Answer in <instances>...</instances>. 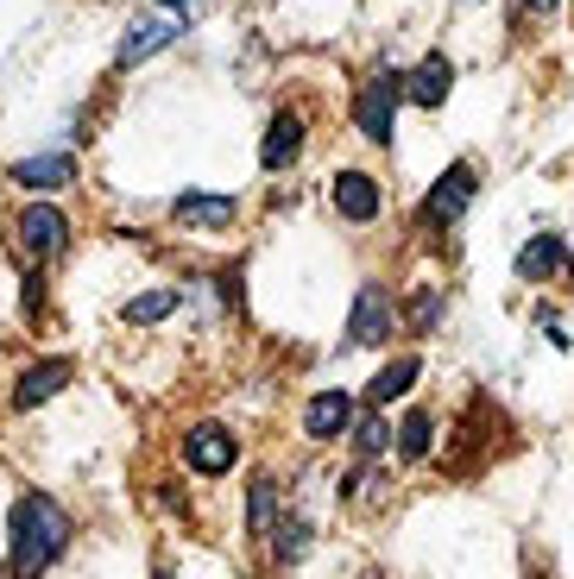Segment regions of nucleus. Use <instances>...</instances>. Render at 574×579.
I'll list each match as a JSON object with an SVG mask.
<instances>
[{
	"label": "nucleus",
	"mask_w": 574,
	"mask_h": 579,
	"mask_svg": "<svg viewBox=\"0 0 574 579\" xmlns=\"http://www.w3.org/2000/svg\"><path fill=\"white\" fill-rule=\"evenodd\" d=\"M164 579H171V573H164Z\"/></svg>",
	"instance_id": "393cba45"
},
{
	"label": "nucleus",
	"mask_w": 574,
	"mask_h": 579,
	"mask_svg": "<svg viewBox=\"0 0 574 579\" xmlns=\"http://www.w3.org/2000/svg\"><path fill=\"white\" fill-rule=\"evenodd\" d=\"M555 271H562V240H555V233H536L531 246L517 252V277H524V284H543Z\"/></svg>",
	"instance_id": "2eb2a0df"
},
{
	"label": "nucleus",
	"mask_w": 574,
	"mask_h": 579,
	"mask_svg": "<svg viewBox=\"0 0 574 579\" xmlns=\"http://www.w3.org/2000/svg\"><path fill=\"white\" fill-rule=\"evenodd\" d=\"M164 13H178V20H197L202 0H164Z\"/></svg>",
	"instance_id": "5701e85b"
},
{
	"label": "nucleus",
	"mask_w": 574,
	"mask_h": 579,
	"mask_svg": "<svg viewBox=\"0 0 574 579\" xmlns=\"http://www.w3.org/2000/svg\"><path fill=\"white\" fill-rule=\"evenodd\" d=\"M20 246L32 252V258H51V252H63V233H70V221H63L51 202H32V209L20 214Z\"/></svg>",
	"instance_id": "20e7f679"
},
{
	"label": "nucleus",
	"mask_w": 574,
	"mask_h": 579,
	"mask_svg": "<svg viewBox=\"0 0 574 579\" xmlns=\"http://www.w3.org/2000/svg\"><path fill=\"white\" fill-rule=\"evenodd\" d=\"M524 7H536V13H550V7H555V0H524Z\"/></svg>",
	"instance_id": "b1692460"
},
{
	"label": "nucleus",
	"mask_w": 574,
	"mask_h": 579,
	"mask_svg": "<svg viewBox=\"0 0 574 579\" xmlns=\"http://www.w3.org/2000/svg\"><path fill=\"white\" fill-rule=\"evenodd\" d=\"M392 322H397L392 296L379 284H366L354 296V315H348V341H354V347H379V341H392Z\"/></svg>",
	"instance_id": "7ed1b4c3"
},
{
	"label": "nucleus",
	"mask_w": 574,
	"mask_h": 579,
	"mask_svg": "<svg viewBox=\"0 0 574 579\" xmlns=\"http://www.w3.org/2000/svg\"><path fill=\"white\" fill-rule=\"evenodd\" d=\"M354 447H360V454H385V423H379V416H366V423L354 428Z\"/></svg>",
	"instance_id": "4be33fe9"
},
{
	"label": "nucleus",
	"mask_w": 574,
	"mask_h": 579,
	"mask_svg": "<svg viewBox=\"0 0 574 579\" xmlns=\"http://www.w3.org/2000/svg\"><path fill=\"white\" fill-rule=\"evenodd\" d=\"M70 541V517L58 498H20L13 504V579H39Z\"/></svg>",
	"instance_id": "f257e3e1"
},
{
	"label": "nucleus",
	"mask_w": 574,
	"mask_h": 579,
	"mask_svg": "<svg viewBox=\"0 0 574 579\" xmlns=\"http://www.w3.org/2000/svg\"><path fill=\"white\" fill-rule=\"evenodd\" d=\"M178 303H183L178 290H145V296H133V303H127L120 315H127L133 328H152V322H164V315L178 309Z\"/></svg>",
	"instance_id": "f3484780"
},
{
	"label": "nucleus",
	"mask_w": 574,
	"mask_h": 579,
	"mask_svg": "<svg viewBox=\"0 0 574 579\" xmlns=\"http://www.w3.org/2000/svg\"><path fill=\"white\" fill-rule=\"evenodd\" d=\"M430 435H436V423H430L423 409H411L404 428H397V454H404V460H423V454H430Z\"/></svg>",
	"instance_id": "a211bd4d"
},
{
	"label": "nucleus",
	"mask_w": 574,
	"mask_h": 579,
	"mask_svg": "<svg viewBox=\"0 0 574 579\" xmlns=\"http://www.w3.org/2000/svg\"><path fill=\"white\" fill-rule=\"evenodd\" d=\"M411 385H416V359H392V366H385V372L373 378V385H366V404H373V409H385L392 397H404Z\"/></svg>",
	"instance_id": "dca6fc26"
},
{
	"label": "nucleus",
	"mask_w": 574,
	"mask_h": 579,
	"mask_svg": "<svg viewBox=\"0 0 574 579\" xmlns=\"http://www.w3.org/2000/svg\"><path fill=\"white\" fill-rule=\"evenodd\" d=\"M63 385H70V366H63V359H44V366L20 372V385H13V409H39V404H51Z\"/></svg>",
	"instance_id": "1a4fd4ad"
},
{
	"label": "nucleus",
	"mask_w": 574,
	"mask_h": 579,
	"mask_svg": "<svg viewBox=\"0 0 574 579\" xmlns=\"http://www.w3.org/2000/svg\"><path fill=\"white\" fill-rule=\"evenodd\" d=\"M474 202V164H449V171L436 176V190H430V221H461V209Z\"/></svg>",
	"instance_id": "6e6552de"
},
{
	"label": "nucleus",
	"mask_w": 574,
	"mask_h": 579,
	"mask_svg": "<svg viewBox=\"0 0 574 579\" xmlns=\"http://www.w3.org/2000/svg\"><path fill=\"white\" fill-rule=\"evenodd\" d=\"M449 82H455V70H449V63H442V58H423L411 77H404V95H411L416 108H442V101H449Z\"/></svg>",
	"instance_id": "f8f14e48"
},
{
	"label": "nucleus",
	"mask_w": 574,
	"mask_h": 579,
	"mask_svg": "<svg viewBox=\"0 0 574 579\" xmlns=\"http://www.w3.org/2000/svg\"><path fill=\"white\" fill-rule=\"evenodd\" d=\"M329 190H335V209L348 214V221H373L379 214V183L366 171H341Z\"/></svg>",
	"instance_id": "9d476101"
},
{
	"label": "nucleus",
	"mask_w": 574,
	"mask_h": 579,
	"mask_svg": "<svg viewBox=\"0 0 574 579\" xmlns=\"http://www.w3.org/2000/svg\"><path fill=\"white\" fill-rule=\"evenodd\" d=\"M183 460L197 466V473H209V479H221V473L234 466V435H228V428H215V423L190 428V441H183Z\"/></svg>",
	"instance_id": "423d86ee"
},
{
	"label": "nucleus",
	"mask_w": 574,
	"mask_h": 579,
	"mask_svg": "<svg viewBox=\"0 0 574 579\" xmlns=\"http://www.w3.org/2000/svg\"><path fill=\"white\" fill-rule=\"evenodd\" d=\"M303 428H310V441H335L354 428V397L348 390H316L310 409H303Z\"/></svg>",
	"instance_id": "39448f33"
},
{
	"label": "nucleus",
	"mask_w": 574,
	"mask_h": 579,
	"mask_svg": "<svg viewBox=\"0 0 574 579\" xmlns=\"http://www.w3.org/2000/svg\"><path fill=\"white\" fill-rule=\"evenodd\" d=\"M77 176V164L63 152H44V158H26V164H13V183H26V190H63Z\"/></svg>",
	"instance_id": "4468645a"
},
{
	"label": "nucleus",
	"mask_w": 574,
	"mask_h": 579,
	"mask_svg": "<svg viewBox=\"0 0 574 579\" xmlns=\"http://www.w3.org/2000/svg\"><path fill=\"white\" fill-rule=\"evenodd\" d=\"M303 548H310V529H303V522H284V529H278V560H303Z\"/></svg>",
	"instance_id": "412c9836"
},
{
	"label": "nucleus",
	"mask_w": 574,
	"mask_h": 579,
	"mask_svg": "<svg viewBox=\"0 0 574 579\" xmlns=\"http://www.w3.org/2000/svg\"><path fill=\"white\" fill-rule=\"evenodd\" d=\"M272 510H278V485L259 479L253 498H246V529H253V536H265V529H272Z\"/></svg>",
	"instance_id": "6ab92c4d"
},
{
	"label": "nucleus",
	"mask_w": 574,
	"mask_h": 579,
	"mask_svg": "<svg viewBox=\"0 0 574 579\" xmlns=\"http://www.w3.org/2000/svg\"><path fill=\"white\" fill-rule=\"evenodd\" d=\"M442 322V290H416V303H411V328L416 334H430Z\"/></svg>",
	"instance_id": "aec40b11"
},
{
	"label": "nucleus",
	"mask_w": 574,
	"mask_h": 579,
	"mask_svg": "<svg viewBox=\"0 0 574 579\" xmlns=\"http://www.w3.org/2000/svg\"><path fill=\"white\" fill-rule=\"evenodd\" d=\"M397 101H404V77H373L366 89H360L354 120H360V133L373 139V145H392L397 139Z\"/></svg>",
	"instance_id": "f03ea898"
},
{
	"label": "nucleus",
	"mask_w": 574,
	"mask_h": 579,
	"mask_svg": "<svg viewBox=\"0 0 574 579\" xmlns=\"http://www.w3.org/2000/svg\"><path fill=\"white\" fill-rule=\"evenodd\" d=\"M303 152V114H278L272 126H265V145H259V164L265 171H284L291 158Z\"/></svg>",
	"instance_id": "9b49d317"
},
{
	"label": "nucleus",
	"mask_w": 574,
	"mask_h": 579,
	"mask_svg": "<svg viewBox=\"0 0 574 579\" xmlns=\"http://www.w3.org/2000/svg\"><path fill=\"white\" fill-rule=\"evenodd\" d=\"M234 214H240V195H202V190L178 195V221H190V227H228Z\"/></svg>",
	"instance_id": "ddd939ff"
},
{
	"label": "nucleus",
	"mask_w": 574,
	"mask_h": 579,
	"mask_svg": "<svg viewBox=\"0 0 574 579\" xmlns=\"http://www.w3.org/2000/svg\"><path fill=\"white\" fill-rule=\"evenodd\" d=\"M183 32V20L178 13H152V20H139V26H127V39H120V63H145V58H159L164 44Z\"/></svg>",
	"instance_id": "0eeeda50"
}]
</instances>
